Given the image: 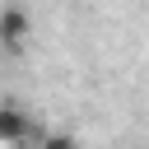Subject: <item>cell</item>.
<instances>
[{
  "label": "cell",
  "instance_id": "obj_1",
  "mask_svg": "<svg viewBox=\"0 0 149 149\" xmlns=\"http://www.w3.org/2000/svg\"><path fill=\"white\" fill-rule=\"evenodd\" d=\"M37 126L28 121V112L23 107H14V102H0V144H37Z\"/></svg>",
  "mask_w": 149,
  "mask_h": 149
},
{
  "label": "cell",
  "instance_id": "obj_2",
  "mask_svg": "<svg viewBox=\"0 0 149 149\" xmlns=\"http://www.w3.org/2000/svg\"><path fill=\"white\" fill-rule=\"evenodd\" d=\"M28 37H33V19H28V9L5 5V9H0V47H5V51H23Z\"/></svg>",
  "mask_w": 149,
  "mask_h": 149
},
{
  "label": "cell",
  "instance_id": "obj_3",
  "mask_svg": "<svg viewBox=\"0 0 149 149\" xmlns=\"http://www.w3.org/2000/svg\"><path fill=\"white\" fill-rule=\"evenodd\" d=\"M37 149H79V140L70 130H42L37 135Z\"/></svg>",
  "mask_w": 149,
  "mask_h": 149
}]
</instances>
